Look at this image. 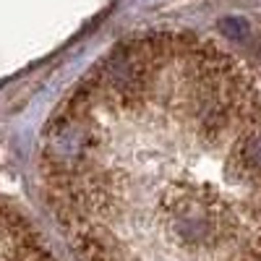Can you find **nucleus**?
<instances>
[{
    "label": "nucleus",
    "mask_w": 261,
    "mask_h": 261,
    "mask_svg": "<svg viewBox=\"0 0 261 261\" xmlns=\"http://www.w3.org/2000/svg\"><path fill=\"white\" fill-rule=\"evenodd\" d=\"M222 32L230 34V37H235V39H241L246 34V24H243V21H235V27H232V18H227L225 24H222Z\"/></svg>",
    "instance_id": "1"
}]
</instances>
